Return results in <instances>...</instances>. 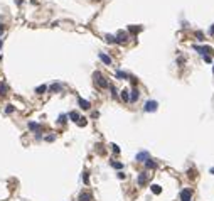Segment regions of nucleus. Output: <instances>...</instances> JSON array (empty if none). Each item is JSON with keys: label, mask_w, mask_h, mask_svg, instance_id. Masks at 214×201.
I'll return each instance as SVG.
<instances>
[{"label": "nucleus", "mask_w": 214, "mask_h": 201, "mask_svg": "<svg viewBox=\"0 0 214 201\" xmlns=\"http://www.w3.org/2000/svg\"><path fill=\"white\" fill-rule=\"evenodd\" d=\"M94 76V81H96V85L100 86V88H106L108 86V81H106V78L103 76V74L100 73V71H96V73L93 74Z\"/></svg>", "instance_id": "f257e3e1"}, {"label": "nucleus", "mask_w": 214, "mask_h": 201, "mask_svg": "<svg viewBox=\"0 0 214 201\" xmlns=\"http://www.w3.org/2000/svg\"><path fill=\"white\" fill-rule=\"evenodd\" d=\"M157 107H159V103H157L155 100H148V102L145 103L143 110H145V112H157Z\"/></svg>", "instance_id": "f03ea898"}, {"label": "nucleus", "mask_w": 214, "mask_h": 201, "mask_svg": "<svg viewBox=\"0 0 214 201\" xmlns=\"http://www.w3.org/2000/svg\"><path fill=\"white\" fill-rule=\"evenodd\" d=\"M194 49H196L199 54H202V56H207L209 53L213 54V49H211L209 46H194Z\"/></svg>", "instance_id": "7ed1b4c3"}, {"label": "nucleus", "mask_w": 214, "mask_h": 201, "mask_svg": "<svg viewBox=\"0 0 214 201\" xmlns=\"http://www.w3.org/2000/svg\"><path fill=\"white\" fill-rule=\"evenodd\" d=\"M191 196H192L191 189H182L180 191V201H191Z\"/></svg>", "instance_id": "20e7f679"}, {"label": "nucleus", "mask_w": 214, "mask_h": 201, "mask_svg": "<svg viewBox=\"0 0 214 201\" xmlns=\"http://www.w3.org/2000/svg\"><path fill=\"white\" fill-rule=\"evenodd\" d=\"M130 93H132V95H130V102H132V103H135V102L138 100V96H140V91H138L137 88H133Z\"/></svg>", "instance_id": "39448f33"}, {"label": "nucleus", "mask_w": 214, "mask_h": 201, "mask_svg": "<svg viewBox=\"0 0 214 201\" xmlns=\"http://www.w3.org/2000/svg\"><path fill=\"white\" fill-rule=\"evenodd\" d=\"M137 161L138 162H147L148 161V152H138L137 154Z\"/></svg>", "instance_id": "423d86ee"}, {"label": "nucleus", "mask_w": 214, "mask_h": 201, "mask_svg": "<svg viewBox=\"0 0 214 201\" xmlns=\"http://www.w3.org/2000/svg\"><path fill=\"white\" fill-rule=\"evenodd\" d=\"M147 179H148V174H147V172H142V174L138 176V186H143V184L147 183Z\"/></svg>", "instance_id": "0eeeda50"}, {"label": "nucleus", "mask_w": 214, "mask_h": 201, "mask_svg": "<svg viewBox=\"0 0 214 201\" xmlns=\"http://www.w3.org/2000/svg\"><path fill=\"white\" fill-rule=\"evenodd\" d=\"M100 59H101L105 64H111V57L108 54H105V53H100Z\"/></svg>", "instance_id": "6e6552de"}, {"label": "nucleus", "mask_w": 214, "mask_h": 201, "mask_svg": "<svg viewBox=\"0 0 214 201\" xmlns=\"http://www.w3.org/2000/svg\"><path fill=\"white\" fill-rule=\"evenodd\" d=\"M91 200H93V198H91L89 193H81L79 198H78V201H91Z\"/></svg>", "instance_id": "1a4fd4ad"}, {"label": "nucleus", "mask_w": 214, "mask_h": 201, "mask_svg": "<svg viewBox=\"0 0 214 201\" xmlns=\"http://www.w3.org/2000/svg\"><path fill=\"white\" fill-rule=\"evenodd\" d=\"M29 128H31V130H34V132H37V134L41 132V125L36 124V122H29Z\"/></svg>", "instance_id": "9d476101"}, {"label": "nucleus", "mask_w": 214, "mask_h": 201, "mask_svg": "<svg viewBox=\"0 0 214 201\" xmlns=\"http://www.w3.org/2000/svg\"><path fill=\"white\" fill-rule=\"evenodd\" d=\"M79 107H81L83 110H88L89 107H91V105H89V102H88V100H83V98H79Z\"/></svg>", "instance_id": "9b49d317"}, {"label": "nucleus", "mask_w": 214, "mask_h": 201, "mask_svg": "<svg viewBox=\"0 0 214 201\" xmlns=\"http://www.w3.org/2000/svg\"><path fill=\"white\" fill-rule=\"evenodd\" d=\"M150 189H152V193H154V194H160V193H162V188L159 186V184H152V186H150Z\"/></svg>", "instance_id": "f8f14e48"}, {"label": "nucleus", "mask_w": 214, "mask_h": 201, "mask_svg": "<svg viewBox=\"0 0 214 201\" xmlns=\"http://www.w3.org/2000/svg\"><path fill=\"white\" fill-rule=\"evenodd\" d=\"M9 91V88H7V85L5 83H0V96H5Z\"/></svg>", "instance_id": "ddd939ff"}, {"label": "nucleus", "mask_w": 214, "mask_h": 201, "mask_svg": "<svg viewBox=\"0 0 214 201\" xmlns=\"http://www.w3.org/2000/svg\"><path fill=\"white\" fill-rule=\"evenodd\" d=\"M126 41V34L125 32H118V36H116V42H125Z\"/></svg>", "instance_id": "4468645a"}, {"label": "nucleus", "mask_w": 214, "mask_h": 201, "mask_svg": "<svg viewBox=\"0 0 214 201\" xmlns=\"http://www.w3.org/2000/svg\"><path fill=\"white\" fill-rule=\"evenodd\" d=\"M142 29H143L142 25H138V27H133V25H130V27H128V31H130V32H133V34H138Z\"/></svg>", "instance_id": "2eb2a0df"}, {"label": "nucleus", "mask_w": 214, "mask_h": 201, "mask_svg": "<svg viewBox=\"0 0 214 201\" xmlns=\"http://www.w3.org/2000/svg\"><path fill=\"white\" fill-rule=\"evenodd\" d=\"M69 118H71L72 122H79V115H78V112H71V113H69Z\"/></svg>", "instance_id": "dca6fc26"}, {"label": "nucleus", "mask_w": 214, "mask_h": 201, "mask_svg": "<svg viewBox=\"0 0 214 201\" xmlns=\"http://www.w3.org/2000/svg\"><path fill=\"white\" fill-rule=\"evenodd\" d=\"M122 98H123V102H130V91H128V90H123V91H122Z\"/></svg>", "instance_id": "f3484780"}, {"label": "nucleus", "mask_w": 214, "mask_h": 201, "mask_svg": "<svg viewBox=\"0 0 214 201\" xmlns=\"http://www.w3.org/2000/svg\"><path fill=\"white\" fill-rule=\"evenodd\" d=\"M49 90H51V91H61V90H62V86H61L59 83H54V85L51 86V88H49Z\"/></svg>", "instance_id": "a211bd4d"}, {"label": "nucleus", "mask_w": 214, "mask_h": 201, "mask_svg": "<svg viewBox=\"0 0 214 201\" xmlns=\"http://www.w3.org/2000/svg\"><path fill=\"white\" fill-rule=\"evenodd\" d=\"M46 90H47V86H46V85H42V86H39V88L36 90V93H37V95H42Z\"/></svg>", "instance_id": "6ab92c4d"}, {"label": "nucleus", "mask_w": 214, "mask_h": 201, "mask_svg": "<svg viewBox=\"0 0 214 201\" xmlns=\"http://www.w3.org/2000/svg\"><path fill=\"white\" fill-rule=\"evenodd\" d=\"M145 166H147V167H148V169H152V167H155V162H154V161H152V159H148V161H147V162H145Z\"/></svg>", "instance_id": "aec40b11"}, {"label": "nucleus", "mask_w": 214, "mask_h": 201, "mask_svg": "<svg viewBox=\"0 0 214 201\" xmlns=\"http://www.w3.org/2000/svg\"><path fill=\"white\" fill-rule=\"evenodd\" d=\"M106 41L108 42H116V37L111 36V34H106Z\"/></svg>", "instance_id": "412c9836"}, {"label": "nucleus", "mask_w": 214, "mask_h": 201, "mask_svg": "<svg viewBox=\"0 0 214 201\" xmlns=\"http://www.w3.org/2000/svg\"><path fill=\"white\" fill-rule=\"evenodd\" d=\"M115 74H116V78H128V74L123 73V71H116Z\"/></svg>", "instance_id": "4be33fe9"}, {"label": "nucleus", "mask_w": 214, "mask_h": 201, "mask_svg": "<svg viewBox=\"0 0 214 201\" xmlns=\"http://www.w3.org/2000/svg\"><path fill=\"white\" fill-rule=\"evenodd\" d=\"M66 118H68L66 115H59V120H57V122H59V124H64V122H66Z\"/></svg>", "instance_id": "5701e85b"}, {"label": "nucleus", "mask_w": 214, "mask_h": 201, "mask_svg": "<svg viewBox=\"0 0 214 201\" xmlns=\"http://www.w3.org/2000/svg\"><path fill=\"white\" fill-rule=\"evenodd\" d=\"M14 105H7V108H5V112H7V113H12V112H14Z\"/></svg>", "instance_id": "b1692460"}, {"label": "nucleus", "mask_w": 214, "mask_h": 201, "mask_svg": "<svg viewBox=\"0 0 214 201\" xmlns=\"http://www.w3.org/2000/svg\"><path fill=\"white\" fill-rule=\"evenodd\" d=\"M111 166H113L115 169H122V167H123V164H120V162H111Z\"/></svg>", "instance_id": "393cba45"}, {"label": "nucleus", "mask_w": 214, "mask_h": 201, "mask_svg": "<svg viewBox=\"0 0 214 201\" xmlns=\"http://www.w3.org/2000/svg\"><path fill=\"white\" fill-rule=\"evenodd\" d=\"M196 37H197V41H204V36H202V32H196Z\"/></svg>", "instance_id": "a878e982"}, {"label": "nucleus", "mask_w": 214, "mask_h": 201, "mask_svg": "<svg viewBox=\"0 0 214 201\" xmlns=\"http://www.w3.org/2000/svg\"><path fill=\"white\" fill-rule=\"evenodd\" d=\"M78 124H79L81 127H84V125H86V118H79V122H78Z\"/></svg>", "instance_id": "bb28decb"}, {"label": "nucleus", "mask_w": 214, "mask_h": 201, "mask_svg": "<svg viewBox=\"0 0 214 201\" xmlns=\"http://www.w3.org/2000/svg\"><path fill=\"white\" fill-rule=\"evenodd\" d=\"M204 61H206V63H211V61H213V57L207 54V56H204Z\"/></svg>", "instance_id": "cd10ccee"}, {"label": "nucleus", "mask_w": 214, "mask_h": 201, "mask_svg": "<svg viewBox=\"0 0 214 201\" xmlns=\"http://www.w3.org/2000/svg\"><path fill=\"white\" fill-rule=\"evenodd\" d=\"M54 139H56L54 135H47V137H46V140H47V142H53Z\"/></svg>", "instance_id": "c85d7f7f"}, {"label": "nucleus", "mask_w": 214, "mask_h": 201, "mask_svg": "<svg viewBox=\"0 0 214 201\" xmlns=\"http://www.w3.org/2000/svg\"><path fill=\"white\" fill-rule=\"evenodd\" d=\"M111 147H113V152H116V154L120 152V147H118V146H115V144H113V146H111Z\"/></svg>", "instance_id": "c756f323"}, {"label": "nucleus", "mask_w": 214, "mask_h": 201, "mask_svg": "<svg viewBox=\"0 0 214 201\" xmlns=\"http://www.w3.org/2000/svg\"><path fill=\"white\" fill-rule=\"evenodd\" d=\"M83 179H84V183H86V184L89 183V181H88V172H84V176H83Z\"/></svg>", "instance_id": "7c9ffc66"}, {"label": "nucleus", "mask_w": 214, "mask_h": 201, "mask_svg": "<svg viewBox=\"0 0 214 201\" xmlns=\"http://www.w3.org/2000/svg\"><path fill=\"white\" fill-rule=\"evenodd\" d=\"M110 90H111V93H113V96H116V90H115V86H110Z\"/></svg>", "instance_id": "2f4dec72"}, {"label": "nucleus", "mask_w": 214, "mask_h": 201, "mask_svg": "<svg viewBox=\"0 0 214 201\" xmlns=\"http://www.w3.org/2000/svg\"><path fill=\"white\" fill-rule=\"evenodd\" d=\"M118 178H120V179H125V172H118Z\"/></svg>", "instance_id": "473e14b6"}, {"label": "nucleus", "mask_w": 214, "mask_h": 201, "mask_svg": "<svg viewBox=\"0 0 214 201\" xmlns=\"http://www.w3.org/2000/svg\"><path fill=\"white\" fill-rule=\"evenodd\" d=\"M209 34H211V36H214V25H211V27H209Z\"/></svg>", "instance_id": "72a5a7b5"}, {"label": "nucleus", "mask_w": 214, "mask_h": 201, "mask_svg": "<svg viewBox=\"0 0 214 201\" xmlns=\"http://www.w3.org/2000/svg\"><path fill=\"white\" fill-rule=\"evenodd\" d=\"M2 32H3V25L0 24V34H2Z\"/></svg>", "instance_id": "f704fd0d"}, {"label": "nucleus", "mask_w": 214, "mask_h": 201, "mask_svg": "<svg viewBox=\"0 0 214 201\" xmlns=\"http://www.w3.org/2000/svg\"><path fill=\"white\" fill-rule=\"evenodd\" d=\"M211 174H214V167H213V169H211Z\"/></svg>", "instance_id": "c9c22d12"}, {"label": "nucleus", "mask_w": 214, "mask_h": 201, "mask_svg": "<svg viewBox=\"0 0 214 201\" xmlns=\"http://www.w3.org/2000/svg\"><path fill=\"white\" fill-rule=\"evenodd\" d=\"M0 47H2V39H0Z\"/></svg>", "instance_id": "e433bc0d"}]
</instances>
